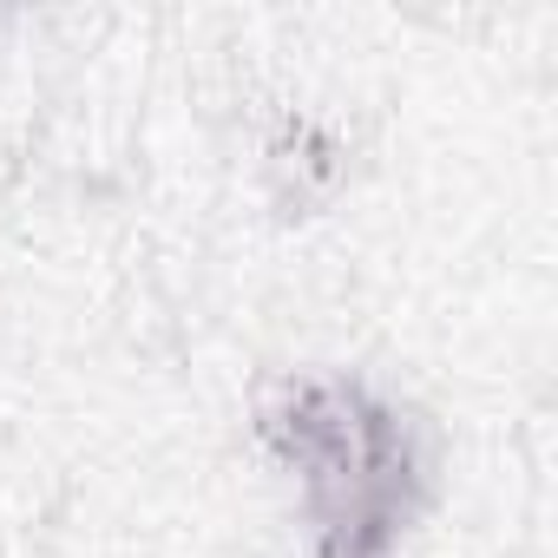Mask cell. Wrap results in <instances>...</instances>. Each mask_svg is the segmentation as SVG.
Segmentation results:
<instances>
[{"label": "cell", "instance_id": "1", "mask_svg": "<svg viewBox=\"0 0 558 558\" xmlns=\"http://www.w3.org/2000/svg\"><path fill=\"white\" fill-rule=\"evenodd\" d=\"M256 440L290 473L316 558H395L434 506L427 427L355 375L269 381Z\"/></svg>", "mask_w": 558, "mask_h": 558}]
</instances>
